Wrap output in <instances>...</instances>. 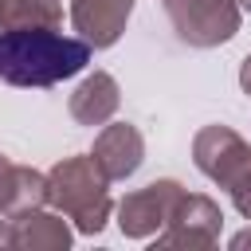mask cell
<instances>
[{"label": "cell", "mask_w": 251, "mask_h": 251, "mask_svg": "<svg viewBox=\"0 0 251 251\" xmlns=\"http://www.w3.org/2000/svg\"><path fill=\"white\" fill-rule=\"evenodd\" d=\"M90 59L82 39L59 35L51 27H12L0 31V78L12 86H51L71 78Z\"/></svg>", "instance_id": "6da1fadb"}, {"label": "cell", "mask_w": 251, "mask_h": 251, "mask_svg": "<svg viewBox=\"0 0 251 251\" xmlns=\"http://www.w3.org/2000/svg\"><path fill=\"white\" fill-rule=\"evenodd\" d=\"M169 16L180 31V39L196 43V47H212L224 43L235 31V8L227 0H165Z\"/></svg>", "instance_id": "7a4b0ae2"}, {"label": "cell", "mask_w": 251, "mask_h": 251, "mask_svg": "<svg viewBox=\"0 0 251 251\" xmlns=\"http://www.w3.org/2000/svg\"><path fill=\"white\" fill-rule=\"evenodd\" d=\"M129 16V0H75V20L90 43L106 47L118 39V27Z\"/></svg>", "instance_id": "3957f363"}, {"label": "cell", "mask_w": 251, "mask_h": 251, "mask_svg": "<svg viewBox=\"0 0 251 251\" xmlns=\"http://www.w3.org/2000/svg\"><path fill=\"white\" fill-rule=\"evenodd\" d=\"M243 86L251 90V59H247V67H243Z\"/></svg>", "instance_id": "277c9868"}, {"label": "cell", "mask_w": 251, "mask_h": 251, "mask_svg": "<svg viewBox=\"0 0 251 251\" xmlns=\"http://www.w3.org/2000/svg\"><path fill=\"white\" fill-rule=\"evenodd\" d=\"M243 4H247V8H251V0H243Z\"/></svg>", "instance_id": "5b68a950"}]
</instances>
